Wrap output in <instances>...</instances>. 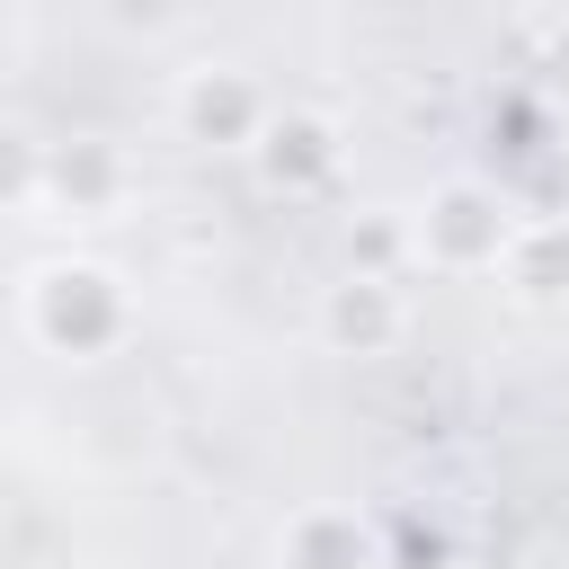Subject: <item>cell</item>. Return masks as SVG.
I'll return each mask as SVG.
<instances>
[{
	"mask_svg": "<svg viewBox=\"0 0 569 569\" xmlns=\"http://www.w3.org/2000/svg\"><path fill=\"white\" fill-rule=\"evenodd\" d=\"M44 204V142L27 124H0V213Z\"/></svg>",
	"mask_w": 569,
	"mask_h": 569,
	"instance_id": "9",
	"label": "cell"
},
{
	"mask_svg": "<svg viewBox=\"0 0 569 569\" xmlns=\"http://www.w3.org/2000/svg\"><path fill=\"white\" fill-rule=\"evenodd\" d=\"M373 542L356 525V507H302L284 525V569H365Z\"/></svg>",
	"mask_w": 569,
	"mask_h": 569,
	"instance_id": "7",
	"label": "cell"
},
{
	"mask_svg": "<svg viewBox=\"0 0 569 569\" xmlns=\"http://www.w3.org/2000/svg\"><path fill=\"white\" fill-rule=\"evenodd\" d=\"M124 320H133L124 284L107 267H89V258H53V267L27 276V329L53 356H98V347L124 338Z\"/></svg>",
	"mask_w": 569,
	"mask_h": 569,
	"instance_id": "1",
	"label": "cell"
},
{
	"mask_svg": "<svg viewBox=\"0 0 569 569\" xmlns=\"http://www.w3.org/2000/svg\"><path fill=\"white\" fill-rule=\"evenodd\" d=\"M507 231H516V213H507L489 187L453 178V187H436V196L409 213V258H427V267H445V276H489V267L507 258Z\"/></svg>",
	"mask_w": 569,
	"mask_h": 569,
	"instance_id": "2",
	"label": "cell"
},
{
	"mask_svg": "<svg viewBox=\"0 0 569 569\" xmlns=\"http://www.w3.org/2000/svg\"><path fill=\"white\" fill-rule=\"evenodd\" d=\"M551 71H560V80H569V36H560V44H551Z\"/></svg>",
	"mask_w": 569,
	"mask_h": 569,
	"instance_id": "10",
	"label": "cell"
},
{
	"mask_svg": "<svg viewBox=\"0 0 569 569\" xmlns=\"http://www.w3.org/2000/svg\"><path fill=\"white\" fill-rule=\"evenodd\" d=\"M249 151H258V169H267V187H284V196H302V187H320V178L338 169V124H329V116H267Z\"/></svg>",
	"mask_w": 569,
	"mask_h": 569,
	"instance_id": "5",
	"label": "cell"
},
{
	"mask_svg": "<svg viewBox=\"0 0 569 569\" xmlns=\"http://www.w3.org/2000/svg\"><path fill=\"white\" fill-rule=\"evenodd\" d=\"M116 196H124V160H116L107 142H62V151H44V204L98 222Z\"/></svg>",
	"mask_w": 569,
	"mask_h": 569,
	"instance_id": "6",
	"label": "cell"
},
{
	"mask_svg": "<svg viewBox=\"0 0 569 569\" xmlns=\"http://www.w3.org/2000/svg\"><path fill=\"white\" fill-rule=\"evenodd\" d=\"M498 276H507L525 302L560 293V284H569V231H560V222H516V231H507V258H498Z\"/></svg>",
	"mask_w": 569,
	"mask_h": 569,
	"instance_id": "8",
	"label": "cell"
},
{
	"mask_svg": "<svg viewBox=\"0 0 569 569\" xmlns=\"http://www.w3.org/2000/svg\"><path fill=\"white\" fill-rule=\"evenodd\" d=\"M400 329H409V302H400L391 276H356L347 267L329 284V302H320V338L338 356H382V347H400Z\"/></svg>",
	"mask_w": 569,
	"mask_h": 569,
	"instance_id": "4",
	"label": "cell"
},
{
	"mask_svg": "<svg viewBox=\"0 0 569 569\" xmlns=\"http://www.w3.org/2000/svg\"><path fill=\"white\" fill-rule=\"evenodd\" d=\"M267 116H276V107H267V89H258L249 71H231V62H196V71L178 80V133H187V142L249 151Z\"/></svg>",
	"mask_w": 569,
	"mask_h": 569,
	"instance_id": "3",
	"label": "cell"
}]
</instances>
